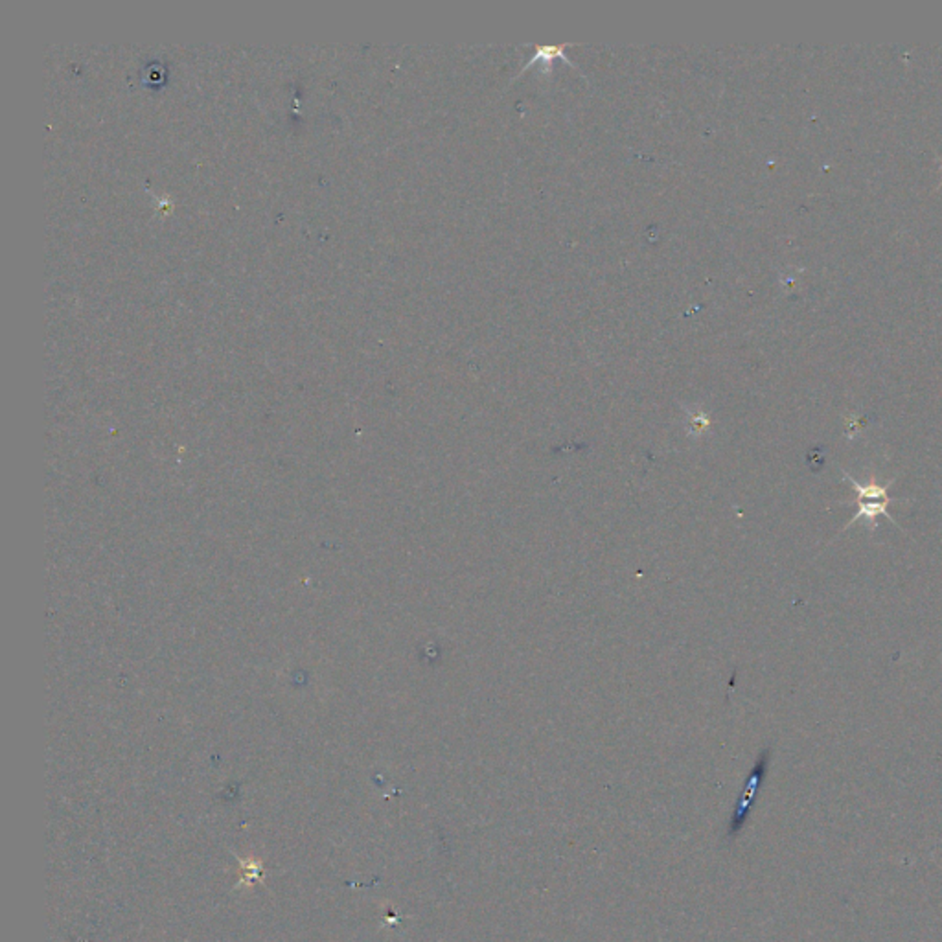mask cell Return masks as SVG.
<instances>
[{
    "mask_svg": "<svg viewBox=\"0 0 942 942\" xmlns=\"http://www.w3.org/2000/svg\"><path fill=\"white\" fill-rule=\"evenodd\" d=\"M770 757H771V751L770 749H764L761 753V757L757 759L755 766H753V770L749 771V777L742 788V793L736 800L734 805V810H733V816L729 819V825H727V839H734L745 827L753 808H755V803H757V797H759V791L766 780V775H768V768H770Z\"/></svg>",
    "mask_w": 942,
    "mask_h": 942,
    "instance_id": "2",
    "label": "cell"
},
{
    "mask_svg": "<svg viewBox=\"0 0 942 942\" xmlns=\"http://www.w3.org/2000/svg\"><path fill=\"white\" fill-rule=\"evenodd\" d=\"M843 476H845V483H849V485L854 488L856 495H858V497H856L858 512L851 517V522L846 523V525L841 529V532L846 531L849 527H853V525L858 523L860 520H865L867 523H871V531H876V527H878V517H880V515L887 517V520H889L894 527H899V523L894 522L892 517H891V513L887 512L889 503L897 501L894 497H889V488L894 485V479H891V481L885 483V485H880V483H874V481H871L869 485H860V483H858L856 479H853L849 474H843ZM899 529H900V527H899Z\"/></svg>",
    "mask_w": 942,
    "mask_h": 942,
    "instance_id": "1",
    "label": "cell"
}]
</instances>
